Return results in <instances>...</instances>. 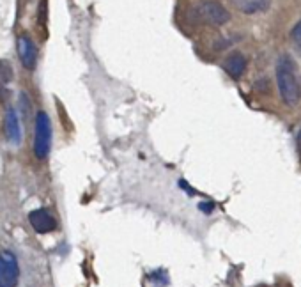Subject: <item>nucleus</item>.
I'll return each instance as SVG.
<instances>
[{
  "instance_id": "obj_1",
  "label": "nucleus",
  "mask_w": 301,
  "mask_h": 287,
  "mask_svg": "<svg viewBox=\"0 0 301 287\" xmlns=\"http://www.w3.org/2000/svg\"><path fill=\"white\" fill-rule=\"evenodd\" d=\"M276 87L282 101L287 106H294L301 99V82L298 78V64L289 53H282L274 64Z\"/></svg>"
},
{
  "instance_id": "obj_2",
  "label": "nucleus",
  "mask_w": 301,
  "mask_h": 287,
  "mask_svg": "<svg viewBox=\"0 0 301 287\" xmlns=\"http://www.w3.org/2000/svg\"><path fill=\"white\" fill-rule=\"evenodd\" d=\"M193 14L206 25L221 27L230 20V13L220 0H200L193 7Z\"/></svg>"
},
{
  "instance_id": "obj_3",
  "label": "nucleus",
  "mask_w": 301,
  "mask_h": 287,
  "mask_svg": "<svg viewBox=\"0 0 301 287\" xmlns=\"http://www.w3.org/2000/svg\"><path fill=\"white\" fill-rule=\"evenodd\" d=\"M52 149V123L48 114L39 110L34 124V155L37 159H44Z\"/></svg>"
},
{
  "instance_id": "obj_4",
  "label": "nucleus",
  "mask_w": 301,
  "mask_h": 287,
  "mask_svg": "<svg viewBox=\"0 0 301 287\" xmlns=\"http://www.w3.org/2000/svg\"><path fill=\"white\" fill-rule=\"evenodd\" d=\"M20 280V266L13 252H0V287H16Z\"/></svg>"
},
{
  "instance_id": "obj_5",
  "label": "nucleus",
  "mask_w": 301,
  "mask_h": 287,
  "mask_svg": "<svg viewBox=\"0 0 301 287\" xmlns=\"http://www.w3.org/2000/svg\"><path fill=\"white\" fill-rule=\"evenodd\" d=\"M29 222H30L32 229H34L37 234H48V232L57 229V220L52 217V213H50L46 208H39V209L30 211Z\"/></svg>"
},
{
  "instance_id": "obj_6",
  "label": "nucleus",
  "mask_w": 301,
  "mask_h": 287,
  "mask_svg": "<svg viewBox=\"0 0 301 287\" xmlns=\"http://www.w3.org/2000/svg\"><path fill=\"white\" fill-rule=\"evenodd\" d=\"M246 66H248L246 55H244V53H241V52L229 53V55L225 57V61H223V64H221L223 71H225L230 78H234V80H239L241 76L244 75Z\"/></svg>"
},
{
  "instance_id": "obj_7",
  "label": "nucleus",
  "mask_w": 301,
  "mask_h": 287,
  "mask_svg": "<svg viewBox=\"0 0 301 287\" xmlns=\"http://www.w3.org/2000/svg\"><path fill=\"white\" fill-rule=\"evenodd\" d=\"M16 46H18V57H20L22 66L25 67V69L32 71L35 67V61H37V52H35V46L30 41V37L20 35Z\"/></svg>"
},
{
  "instance_id": "obj_8",
  "label": "nucleus",
  "mask_w": 301,
  "mask_h": 287,
  "mask_svg": "<svg viewBox=\"0 0 301 287\" xmlns=\"http://www.w3.org/2000/svg\"><path fill=\"white\" fill-rule=\"evenodd\" d=\"M271 2L273 0H232V4L239 13L248 14V16L266 13L271 7Z\"/></svg>"
},
{
  "instance_id": "obj_9",
  "label": "nucleus",
  "mask_w": 301,
  "mask_h": 287,
  "mask_svg": "<svg viewBox=\"0 0 301 287\" xmlns=\"http://www.w3.org/2000/svg\"><path fill=\"white\" fill-rule=\"evenodd\" d=\"M5 137L7 140H11L14 146L20 144L22 140V126H20V119H18V114L14 108H7L5 110Z\"/></svg>"
},
{
  "instance_id": "obj_10",
  "label": "nucleus",
  "mask_w": 301,
  "mask_h": 287,
  "mask_svg": "<svg viewBox=\"0 0 301 287\" xmlns=\"http://www.w3.org/2000/svg\"><path fill=\"white\" fill-rule=\"evenodd\" d=\"M13 80V67L5 61H0V101H4L9 93V82Z\"/></svg>"
},
{
  "instance_id": "obj_11",
  "label": "nucleus",
  "mask_w": 301,
  "mask_h": 287,
  "mask_svg": "<svg viewBox=\"0 0 301 287\" xmlns=\"http://www.w3.org/2000/svg\"><path fill=\"white\" fill-rule=\"evenodd\" d=\"M291 41H292L294 48H296V52L300 53V57H301V18L296 22V25L292 27V31H291Z\"/></svg>"
},
{
  "instance_id": "obj_12",
  "label": "nucleus",
  "mask_w": 301,
  "mask_h": 287,
  "mask_svg": "<svg viewBox=\"0 0 301 287\" xmlns=\"http://www.w3.org/2000/svg\"><path fill=\"white\" fill-rule=\"evenodd\" d=\"M199 209L204 213V215H211L214 209H216V204L214 202H209V200H206V202H200L199 204Z\"/></svg>"
},
{
  "instance_id": "obj_13",
  "label": "nucleus",
  "mask_w": 301,
  "mask_h": 287,
  "mask_svg": "<svg viewBox=\"0 0 301 287\" xmlns=\"http://www.w3.org/2000/svg\"><path fill=\"white\" fill-rule=\"evenodd\" d=\"M39 20L41 23H46V0H41V7H39Z\"/></svg>"
},
{
  "instance_id": "obj_14",
  "label": "nucleus",
  "mask_w": 301,
  "mask_h": 287,
  "mask_svg": "<svg viewBox=\"0 0 301 287\" xmlns=\"http://www.w3.org/2000/svg\"><path fill=\"white\" fill-rule=\"evenodd\" d=\"M298 151H300V155H301V129H300V133H298Z\"/></svg>"
}]
</instances>
